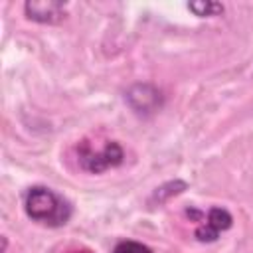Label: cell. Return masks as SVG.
<instances>
[{
  "instance_id": "6da1fadb",
  "label": "cell",
  "mask_w": 253,
  "mask_h": 253,
  "mask_svg": "<svg viewBox=\"0 0 253 253\" xmlns=\"http://www.w3.org/2000/svg\"><path fill=\"white\" fill-rule=\"evenodd\" d=\"M24 206H26L28 217H32L38 223L51 225V227L65 225L67 219L71 217V206L61 196H57L53 190L43 188V186L30 188V192L26 194Z\"/></svg>"
},
{
  "instance_id": "7a4b0ae2",
  "label": "cell",
  "mask_w": 253,
  "mask_h": 253,
  "mask_svg": "<svg viewBox=\"0 0 253 253\" xmlns=\"http://www.w3.org/2000/svg\"><path fill=\"white\" fill-rule=\"evenodd\" d=\"M77 154H79L81 168L87 172H93V174H101L109 168H115L125 158L123 148L115 140H105L99 148H95L89 140H83L77 148Z\"/></svg>"
},
{
  "instance_id": "3957f363",
  "label": "cell",
  "mask_w": 253,
  "mask_h": 253,
  "mask_svg": "<svg viewBox=\"0 0 253 253\" xmlns=\"http://www.w3.org/2000/svg\"><path fill=\"white\" fill-rule=\"evenodd\" d=\"M231 221H233V217H231V213L227 210H223V208H211L208 211V217L204 219V223L198 225L196 237L200 241H215L221 231H225V229L231 227Z\"/></svg>"
},
{
  "instance_id": "277c9868",
  "label": "cell",
  "mask_w": 253,
  "mask_h": 253,
  "mask_svg": "<svg viewBox=\"0 0 253 253\" xmlns=\"http://www.w3.org/2000/svg\"><path fill=\"white\" fill-rule=\"evenodd\" d=\"M24 10H26L30 20L42 22V24H55V22L65 18V4L53 2V0H47V2H26Z\"/></svg>"
},
{
  "instance_id": "5b68a950",
  "label": "cell",
  "mask_w": 253,
  "mask_h": 253,
  "mask_svg": "<svg viewBox=\"0 0 253 253\" xmlns=\"http://www.w3.org/2000/svg\"><path fill=\"white\" fill-rule=\"evenodd\" d=\"M128 101L132 103V107L136 111H150L158 103V93L148 85H136L128 93Z\"/></svg>"
},
{
  "instance_id": "8992f818",
  "label": "cell",
  "mask_w": 253,
  "mask_h": 253,
  "mask_svg": "<svg viewBox=\"0 0 253 253\" xmlns=\"http://www.w3.org/2000/svg\"><path fill=\"white\" fill-rule=\"evenodd\" d=\"M196 16H215L219 12H223V6L219 2H192L188 6Z\"/></svg>"
},
{
  "instance_id": "52a82bcc",
  "label": "cell",
  "mask_w": 253,
  "mask_h": 253,
  "mask_svg": "<svg viewBox=\"0 0 253 253\" xmlns=\"http://www.w3.org/2000/svg\"><path fill=\"white\" fill-rule=\"evenodd\" d=\"M113 253H152L146 245L138 243V241H121Z\"/></svg>"
},
{
  "instance_id": "ba28073f",
  "label": "cell",
  "mask_w": 253,
  "mask_h": 253,
  "mask_svg": "<svg viewBox=\"0 0 253 253\" xmlns=\"http://www.w3.org/2000/svg\"><path fill=\"white\" fill-rule=\"evenodd\" d=\"M184 188H186V184H184V182H170V184H166V186H162V188H156L154 198H158V202H162V200H166L168 196L182 192Z\"/></svg>"
},
{
  "instance_id": "9c48e42d",
  "label": "cell",
  "mask_w": 253,
  "mask_h": 253,
  "mask_svg": "<svg viewBox=\"0 0 253 253\" xmlns=\"http://www.w3.org/2000/svg\"><path fill=\"white\" fill-rule=\"evenodd\" d=\"M71 253H93V251H89V249H77V251H71Z\"/></svg>"
}]
</instances>
